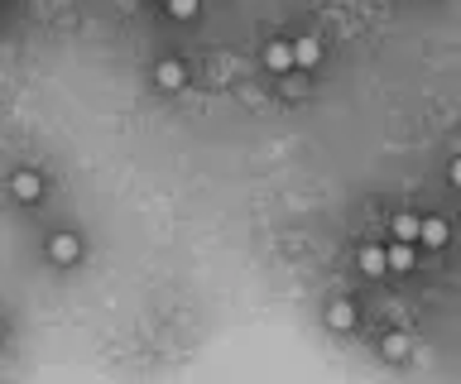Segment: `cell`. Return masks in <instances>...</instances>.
<instances>
[{
    "label": "cell",
    "mask_w": 461,
    "mask_h": 384,
    "mask_svg": "<svg viewBox=\"0 0 461 384\" xmlns=\"http://www.w3.org/2000/svg\"><path fill=\"white\" fill-rule=\"evenodd\" d=\"M49 260L58 264V269H73V264H82V236L77 231H53L49 236Z\"/></svg>",
    "instance_id": "6da1fadb"
},
{
    "label": "cell",
    "mask_w": 461,
    "mask_h": 384,
    "mask_svg": "<svg viewBox=\"0 0 461 384\" xmlns=\"http://www.w3.org/2000/svg\"><path fill=\"white\" fill-rule=\"evenodd\" d=\"M10 197H15L20 207H39V202H44V173H34V168H20V173L10 178Z\"/></svg>",
    "instance_id": "7a4b0ae2"
},
{
    "label": "cell",
    "mask_w": 461,
    "mask_h": 384,
    "mask_svg": "<svg viewBox=\"0 0 461 384\" xmlns=\"http://www.w3.org/2000/svg\"><path fill=\"white\" fill-rule=\"evenodd\" d=\"M187 77H193V72H187L183 58H159V63H154V87L159 92H183Z\"/></svg>",
    "instance_id": "3957f363"
},
{
    "label": "cell",
    "mask_w": 461,
    "mask_h": 384,
    "mask_svg": "<svg viewBox=\"0 0 461 384\" xmlns=\"http://www.w3.org/2000/svg\"><path fill=\"white\" fill-rule=\"evenodd\" d=\"M356 317H361L356 298H332V303H327V327H332V332H351V327H356Z\"/></svg>",
    "instance_id": "277c9868"
},
{
    "label": "cell",
    "mask_w": 461,
    "mask_h": 384,
    "mask_svg": "<svg viewBox=\"0 0 461 384\" xmlns=\"http://www.w3.org/2000/svg\"><path fill=\"white\" fill-rule=\"evenodd\" d=\"M418 245H423V250H447V245H452V226H447L442 216H423Z\"/></svg>",
    "instance_id": "5b68a950"
},
{
    "label": "cell",
    "mask_w": 461,
    "mask_h": 384,
    "mask_svg": "<svg viewBox=\"0 0 461 384\" xmlns=\"http://www.w3.org/2000/svg\"><path fill=\"white\" fill-rule=\"evenodd\" d=\"M265 68L279 72V77H289L293 72V39H269L265 44Z\"/></svg>",
    "instance_id": "8992f818"
},
{
    "label": "cell",
    "mask_w": 461,
    "mask_h": 384,
    "mask_svg": "<svg viewBox=\"0 0 461 384\" xmlns=\"http://www.w3.org/2000/svg\"><path fill=\"white\" fill-rule=\"evenodd\" d=\"M356 264H361V274L365 279H385L389 274V255H385V245H361V255H356Z\"/></svg>",
    "instance_id": "52a82bcc"
},
{
    "label": "cell",
    "mask_w": 461,
    "mask_h": 384,
    "mask_svg": "<svg viewBox=\"0 0 461 384\" xmlns=\"http://www.w3.org/2000/svg\"><path fill=\"white\" fill-rule=\"evenodd\" d=\"M385 255H389V274H409L413 264H418V245H409V240H389Z\"/></svg>",
    "instance_id": "ba28073f"
},
{
    "label": "cell",
    "mask_w": 461,
    "mask_h": 384,
    "mask_svg": "<svg viewBox=\"0 0 461 384\" xmlns=\"http://www.w3.org/2000/svg\"><path fill=\"white\" fill-rule=\"evenodd\" d=\"M317 63H322V39H313V34H307V39H293V72H313Z\"/></svg>",
    "instance_id": "9c48e42d"
},
{
    "label": "cell",
    "mask_w": 461,
    "mask_h": 384,
    "mask_svg": "<svg viewBox=\"0 0 461 384\" xmlns=\"http://www.w3.org/2000/svg\"><path fill=\"white\" fill-rule=\"evenodd\" d=\"M418 231H423V216H413V212H399L394 221H389V240H409V245H418Z\"/></svg>",
    "instance_id": "30bf717a"
},
{
    "label": "cell",
    "mask_w": 461,
    "mask_h": 384,
    "mask_svg": "<svg viewBox=\"0 0 461 384\" xmlns=\"http://www.w3.org/2000/svg\"><path fill=\"white\" fill-rule=\"evenodd\" d=\"M380 356H385V360H394V365H399V360H409V356H413V336L389 332L385 341H380Z\"/></svg>",
    "instance_id": "8fae6325"
},
{
    "label": "cell",
    "mask_w": 461,
    "mask_h": 384,
    "mask_svg": "<svg viewBox=\"0 0 461 384\" xmlns=\"http://www.w3.org/2000/svg\"><path fill=\"white\" fill-rule=\"evenodd\" d=\"M163 10H169L173 20H197V10H203V0H163Z\"/></svg>",
    "instance_id": "7c38bea8"
},
{
    "label": "cell",
    "mask_w": 461,
    "mask_h": 384,
    "mask_svg": "<svg viewBox=\"0 0 461 384\" xmlns=\"http://www.w3.org/2000/svg\"><path fill=\"white\" fill-rule=\"evenodd\" d=\"M447 178H452V188L461 192V154H457V159H452V168H447Z\"/></svg>",
    "instance_id": "4fadbf2b"
},
{
    "label": "cell",
    "mask_w": 461,
    "mask_h": 384,
    "mask_svg": "<svg viewBox=\"0 0 461 384\" xmlns=\"http://www.w3.org/2000/svg\"><path fill=\"white\" fill-rule=\"evenodd\" d=\"M0 341H5V312H0Z\"/></svg>",
    "instance_id": "5bb4252c"
},
{
    "label": "cell",
    "mask_w": 461,
    "mask_h": 384,
    "mask_svg": "<svg viewBox=\"0 0 461 384\" xmlns=\"http://www.w3.org/2000/svg\"><path fill=\"white\" fill-rule=\"evenodd\" d=\"M0 20H5V0H0Z\"/></svg>",
    "instance_id": "9a60e30c"
},
{
    "label": "cell",
    "mask_w": 461,
    "mask_h": 384,
    "mask_svg": "<svg viewBox=\"0 0 461 384\" xmlns=\"http://www.w3.org/2000/svg\"><path fill=\"white\" fill-rule=\"evenodd\" d=\"M5 5H10V0H5Z\"/></svg>",
    "instance_id": "2e32d148"
}]
</instances>
